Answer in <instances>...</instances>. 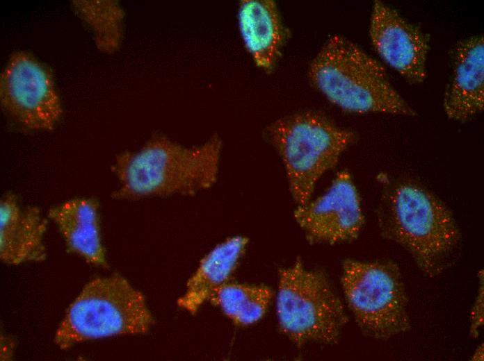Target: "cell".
I'll return each instance as SVG.
<instances>
[{
  "mask_svg": "<svg viewBox=\"0 0 484 361\" xmlns=\"http://www.w3.org/2000/svg\"><path fill=\"white\" fill-rule=\"evenodd\" d=\"M238 22L244 45L255 65L266 72L277 62L286 39L277 4L271 0H243Z\"/></svg>",
  "mask_w": 484,
  "mask_h": 361,
  "instance_id": "5bb4252c",
  "label": "cell"
},
{
  "mask_svg": "<svg viewBox=\"0 0 484 361\" xmlns=\"http://www.w3.org/2000/svg\"><path fill=\"white\" fill-rule=\"evenodd\" d=\"M71 8L91 32L97 49L111 54L117 51L124 37L125 12L113 0H74Z\"/></svg>",
  "mask_w": 484,
  "mask_h": 361,
  "instance_id": "2e32d148",
  "label": "cell"
},
{
  "mask_svg": "<svg viewBox=\"0 0 484 361\" xmlns=\"http://www.w3.org/2000/svg\"><path fill=\"white\" fill-rule=\"evenodd\" d=\"M47 225V219L39 208L22 207L13 193L5 194L0 201L1 262L8 265H19L45 260Z\"/></svg>",
  "mask_w": 484,
  "mask_h": 361,
  "instance_id": "7c38bea8",
  "label": "cell"
},
{
  "mask_svg": "<svg viewBox=\"0 0 484 361\" xmlns=\"http://www.w3.org/2000/svg\"><path fill=\"white\" fill-rule=\"evenodd\" d=\"M341 284L348 307L365 335L386 341L411 329L408 296L396 262L346 259Z\"/></svg>",
  "mask_w": 484,
  "mask_h": 361,
  "instance_id": "52a82bcc",
  "label": "cell"
},
{
  "mask_svg": "<svg viewBox=\"0 0 484 361\" xmlns=\"http://www.w3.org/2000/svg\"><path fill=\"white\" fill-rule=\"evenodd\" d=\"M308 76L328 101L346 112L417 115L394 87L385 67L343 35L326 40L311 62Z\"/></svg>",
  "mask_w": 484,
  "mask_h": 361,
  "instance_id": "3957f363",
  "label": "cell"
},
{
  "mask_svg": "<svg viewBox=\"0 0 484 361\" xmlns=\"http://www.w3.org/2000/svg\"><path fill=\"white\" fill-rule=\"evenodd\" d=\"M223 142L214 135L204 144L187 147L156 135L136 151H125L111 170L120 186L115 199L136 200L174 194L194 196L216 183Z\"/></svg>",
  "mask_w": 484,
  "mask_h": 361,
  "instance_id": "7a4b0ae2",
  "label": "cell"
},
{
  "mask_svg": "<svg viewBox=\"0 0 484 361\" xmlns=\"http://www.w3.org/2000/svg\"><path fill=\"white\" fill-rule=\"evenodd\" d=\"M478 280V288L474 304L470 313V335L476 338L483 326L484 321V290H483V270L481 269L477 274Z\"/></svg>",
  "mask_w": 484,
  "mask_h": 361,
  "instance_id": "ac0fdd59",
  "label": "cell"
},
{
  "mask_svg": "<svg viewBox=\"0 0 484 361\" xmlns=\"http://www.w3.org/2000/svg\"><path fill=\"white\" fill-rule=\"evenodd\" d=\"M293 217L312 244L333 245L355 240L364 217L349 172L337 173L328 190L316 199L298 205Z\"/></svg>",
  "mask_w": 484,
  "mask_h": 361,
  "instance_id": "9c48e42d",
  "label": "cell"
},
{
  "mask_svg": "<svg viewBox=\"0 0 484 361\" xmlns=\"http://www.w3.org/2000/svg\"><path fill=\"white\" fill-rule=\"evenodd\" d=\"M248 244L244 236L229 237L217 244L200 262L178 299L182 309L195 314L216 290L228 283Z\"/></svg>",
  "mask_w": 484,
  "mask_h": 361,
  "instance_id": "9a60e30c",
  "label": "cell"
},
{
  "mask_svg": "<svg viewBox=\"0 0 484 361\" xmlns=\"http://www.w3.org/2000/svg\"><path fill=\"white\" fill-rule=\"evenodd\" d=\"M369 33L376 53L408 83L419 85L426 80L429 35L379 0L373 3Z\"/></svg>",
  "mask_w": 484,
  "mask_h": 361,
  "instance_id": "30bf717a",
  "label": "cell"
},
{
  "mask_svg": "<svg viewBox=\"0 0 484 361\" xmlns=\"http://www.w3.org/2000/svg\"><path fill=\"white\" fill-rule=\"evenodd\" d=\"M276 311L280 331L295 345L337 343L348 322L327 274L300 259L279 271Z\"/></svg>",
  "mask_w": 484,
  "mask_h": 361,
  "instance_id": "8992f818",
  "label": "cell"
},
{
  "mask_svg": "<svg viewBox=\"0 0 484 361\" xmlns=\"http://www.w3.org/2000/svg\"><path fill=\"white\" fill-rule=\"evenodd\" d=\"M483 353H484V346H483V343L481 344L476 349L474 353H473L471 360L473 361H478V360H483Z\"/></svg>",
  "mask_w": 484,
  "mask_h": 361,
  "instance_id": "d6986e66",
  "label": "cell"
},
{
  "mask_svg": "<svg viewBox=\"0 0 484 361\" xmlns=\"http://www.w3.org/2000/svg\"><path fill=\"white\" fill-rule=\"evenodd\" d=\"M47 215L62 235L68 253L81 257L90 265L108 267L96 199H72L51 208Z\"/></svg>",
  "mask_w": 484,
  "mask_h": 361,
  "instance_id": "4fadbf2b",
  "label": "cell"
},
{
  "mask_svg": "<svg viewBox=\"0 0 484 361\" xmlns=\"http://www.w3.org/2000/svg\"><path fill=\"white\" fill-rule=\"evenodd\" d=\"M0 104L16 124L33 131L53 130L63 112L51 71L24 51L12 53L1 73Z\"/></svg>",
  "mask_w": 484,
  "mask_h": 361,
  "instance_id": "ba28073f",
  "label": "cell"
},
{
  "mask_svg": "<svg viewBox=\"0 0 484 361\" xmlns=\"http://www.w3.org/2000/svg\"><path fill=\"white\" fill-rule=\"evenodd\" d=\"M449 119L464 122L484 108V38L476 35L458 41L452 53V69L443 95Z\"/></svg>",
  "mask_w": 484,
  "mask_h": 361,
  "instance_id": "8fae6325",
  "label": "cell"
},
{
  "mask_svg": "<svg viewBox=\"0 0 484 361\" xmlns=\"http://www.w3.org/2000/svg\"><path fill=\"white\" fill-rule=\"evenodd\" d=\"M267 132L284 163L289 190L298 205L310 201L319 178L337 165L356 140L354 132L313 111L280 118Z\"/></svg>",
  "mask_w": 484,
  "mask_h": 361,
  "instance_id": "5b68a950",
  "label": "cell"
},
{
  "mask_svg": "<svg viewBox=\"0 0 484 361\" xmlns=\"http://www.w3.org/2000/svg\"><path fill=\"white\" fill-rule=\"evenodd\" d=\"M154 324L142 292L127 278L114 274L94 278L84 285L67 308L54 342L66 350L90 340L144 335Z\"/></svg>",
  "mask_w": 484,
  "mask_h": 361,
  "instance_id": "277c9868",
  "label": "cell"
},
{
  "mask_svg": "<svg viewBox=\"0 0 484 361\" xmlns=\"http://www.w3.org/2000/svg\"><path fill=\"white\" fill-rule=\"evenodd\" d=\"M381 235L402 247L426 276L436 277L459 258L462 235L447 206L409 181L389 185L377 210Z\"/></svg>",
  "mask_w": 484,
  "mask_h": 361,
  "instance_id": "6da1fadb",
  "label": "cell"
},
{
  "mask_svg": "<svg viewBox=\"0 0 484 361\" xmlns=\"http://www.w3.org/2000/svg\"><path fill=\"white\" fill-rule=\"evenodd\" d=\"M273 295L266 285L228 282L218 288L210 300L235 325L246 326L264 316Z\"/></svg>",
  "mask_w": 484,
  "mask_h": 361,
  "instance_id": "e0dca14e",
  "label": "cell"
}]
</instances>
